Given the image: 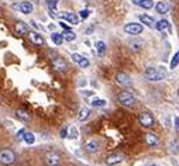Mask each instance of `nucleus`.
Returning a JSON list of instances; mask_svg holds the SVG:
<instances>
[{
  "instance_id": "nucleus-1",
  "label": "nucleus",
  "mask_w": 179,
  "mask_h": 166,
  "mask_svg": "<svg viewBox=\"0 0 179 166\" xmlns=\"http://www.w3.org/2000/svg\"><path fill=\"white\" fill-rule=\"evenodd\" d=\"M144 76L147 80L150 82H160V80H164L167 77V70L164 69H157V68H145L144 70Z\"/></svg>"
},
{
  "instance_id": "nucleus-2",
  "label": "nucleus",
  "mask_w": 179,
  "mask_h": 166,
  "mask_svg": "<svg viewBox=\"0 0 179 166\" xmlns=\"http://www.w3.org/2000/svg\"><path fill=\"white\" fill-rule=\"evenodd\" d=\"M117 100L121 106L124 107H133L134 103H136V97L133 96L129 90H121L119 94H117Z\"/></svg>"
},
{
  "instance_id": "nucleus-3",
  "label": "nucleus",
  "mask_w": 179,
  "mask_h": 166,
  "mask_svg": "<svg viewBox=\"0 0 179 166\" xmlns=\"http://www.w3.org/2000/svg\"><path fill=\"white\" fill-rule=\"evenodd\" d=\"M138 123H140L141 127L151 128V127H154L155 120H154V116L150 111H144V113H141L140 117H138Z\"/></svg>"
},
{
  "instance_id": "nucleus-4",
  "label": "nucleus",
  "mask_w": 179,
  "mask_h": 166,
  "mask_svg": "<svg viewBox=\"0 0 179 166\" xmlns=\"http://www.w3.org/2000/svg\"><path fill=\"white\" fill-rule=\"evenodd\" d=\"M12 7L17 12H21L23 14H31L33 10H34V6H33L31 2H21V3H13Z\"/></svg>"
},
{
  "instance_id": "nucleus-5",
  "label": "nucleus",
  "mask_w": 179,
  "mask_h": 166,
  "mask_svg": "<svg viewBox=\"0 0 179 166\" xmlns=\"http://www.w3.org/2000/svg\"><path fill=\"white\" fill-rule=\"evenodd\" d=\"M16 161V155L12 149H2L0 151V162L3 165H12Z\"/></svg>"
},
{
  "instance_id": "nucleus-6",
  "label": "nucleus",
  "mask_w": 179,
  "mask_h": 166,
  "mask_svg": "<svg viewBox=\"0 0 179 166\" xmlns=\"http://www.w3.org/2000/svg\"><path fill=\"white\" fill-rule=\"evenodd\" d=\"M114 79H116L117 85H120L121 87H130L133 85L131 77H130V75L126 73V72H117Z\"/></svg>"
},
{
  "instance_id": "nucleus-7",
  "label": "nucleus",
  "mask_w": 179,
  "mask_h": 166,
  "mask_svg": "<svg viewBox=\"0 0 179 166\" xmlns=\"http://www.w3.org/2000/svg\"><path fill=\"white\" fill-rule=\"evenodd\" d=\"M124 161V155L123 154H119V152H116V154H110L107 158H106V165L109 166H114V165H119V163H121Z\"/></svg>"
},
{
  "instance_id": "nucleus-8",
  "label": "nucleus",
  "mask_w": 179,
  "mask_h": 166,
  "mask_svg": "<svg viewBox=\"0 0 179 166\" xmlns=\"http://www.w3.org/2000/svg\"><path fill=\"white\" fill-rule=\"evenodd\" d=\"M124 31L130 35H138L143 32V25L138 23H130L124 25Z\"/></svg>"
},
{
  "instance_id": "nucleus-9",
  "label": "nucleus",
  "mask_w": 179,
  "mask_h": 166,
  "mask_svg": "<svg viewBox=\"0 0 179 166\" xmlns=\"http://www.w3.org/2000/svg\"><path fill=\"white\" fill-rule=\"evenodd\" d=\"M52 68H54L57 72H65L68 65H66V62L64 58H61V56H55V58H52Z\"/></svg>"
},
{
  "instance_id": "nucleus-10",
  "label": "nucleus",
  "mask_w": 179,
  "mask_h": 166,
  "mask_svg": "<svg viewBox=\"0 0 179 166\" xmlns=\"http://www.w3.org/2000/svg\"><path fill=\"white\" fill-rule=\"evenodd\" d=\"M45 162H47L48 166H59L61 158L57 152H48L47 156H45Z\"/></svg>"
},
{
  "instance_id": "nucleus-11",
  "label": "nucleus",
  "mask_w": 179,
  "mask_h": 166,
  "mask_svg": "<svg viewBox=\"0 0 179 166\" xmlns=\"http://www.w3.org/2000/svg\"><path fill=\"white\" fill-rule=\"evenodd\" d=\"M144 141L148 147H157V145H160V142H161L160 138H158L155 134H152V132L144 134Z\"/></svg>"
},
{
  "instance_id": "nucleus-12",
  "label": "nucleus",
  "mask_w": 179,
  "mask_h": 166,
  "mask_svg": "<svg viewBox=\"0 0 179 166\" xmlns=\"http://www.w3.org/2000/svg\"><path fill=\"white\" fill-rule=\"evenodd\" d=\"M59 17H61V19H64V20H66V21H68V23H71L72 25H78V24H79V17L76 14H74V13L65 12V13H62V14H59Z\"/></svg>"
},
{
  "instance_id": "nucleus-13",
  "label": "nucleus",
  "mask_w": 179,
  "mask_h": 166,
  "mask_svg": "<svg viewBox=\"0 0 179 166\" xmlns=\"http://www.w3.org/2000/svg\"><path fill=\"white\" fill-rule=\"evenodd\" d=\"M155 28L158 31H167V32H169L171 34V31H172V27H171V24H169V21L168 20H160V21H157L155 23Z\"/></svg>"
},
{
  "instance_id": "nucleus-14",
  "label": "nucleus",
  "mask_w": 179,
  "mask_h": 166,
  "mask_svg": "<svg viewBox=\"0 0 179 166\" xmlns=\"http://www.w3.org/2000/svg\"><path fill=\"white\" fill-rule=\"evenodd\" d=\"M98 149H99V142L96 139H90V141H88L85 144V151L88 154H95V152H98Z\"/></svg>"
},
{
  "instance_id": "nucleus-15",
  "label": "nucleus",
  "mask_w": 179,
  "mask_h": 166,
  "mask_svg": "<svg viewBox=\"0 0 179 166\" xmlns=\"http://www.w3.org/2000/svg\"><path fill=\"white\" fill-rule=\"evenodd\" d=\"M57 4H58V0H48L47 2V6H48V12H50L51 17H57Z\"/></svg>"
},
{
  "instance_id": "nucleus-16",
  "label": "nucleus",
  "mask_w": 179,
  "mask_h": 166,
  "mask_svg": "<svg viewBox=\"0 0 179 166\" xmlns=\"http://www.w3.org/2000/svg\"><path fill=\"white\" fill-rule=\"evenodd\" d=\"M30 39H31V42L35 44V45H44V38L43 35L38 34V32H30Z\"/></svg>"
},
{
  "instance_id": "nucleus-17",
  "label": "nucleus",
  "mask_w": 179,
  "mask_h": 166,
  "mask_svg": "<svg viewBox=\"0 0 179 166\" xmlns=\"http://www.w3.org/2000/svg\"><path fill=\"white\" fill-rule=\"evenodd\" d=\"M16 117L19 118V120H21V121H24V123H27V121H30V113L28 111H26V110H23V108H19L16 111Z\"/></svg>"
},
{
  "instance_id": "nucleus-18",
  "label": "nucleus",
  "mask_w": 179,
  "mask_h": 166,
  "mask_svg": "<svg viewBox=\"0 0 179 166\" xmlns=\"http://www.w3.org/2000/svg\"><path fill=\"white\" fill-rule=\"evenodd\" d=\"M140 21L148 27H155V20L152 19L151 15H147V14H141L140 15Z\"/></svg>"
},
{
  "instance_id": "nucleus-19",
  "label": "nucleus",
  "mask_w": 179,
  "mask_h": 166,
  "mask_svg": "<svg viewBox=\"0 0 179 166\" xmlns=\"http://www.w3.org/2000/svg\"><path fill=\"white\" fill-rule=\"evenodd\" d=\"M16 32L19 35L28 34V27L26 25V23H23V21H17L16 23Z\"/></svg>"
},
{
  "instance_id": "nucleus-20",
  "label": "nucleus",
  "mask_w": 179,
  "mask_h": 166,
  "mask_svg": "<svg viewBox=\"0 0 179 166\" xmlns=\"http://www.w3.org/2000/svg\"><path fill=\"white\" fill-rule=\"evenodd\" d=\"M155 10L160 14H167L168 12H169V6H168V3H165V2H160V3L155 4Z\"/></svg>"
},
{
  "instance_id": "nucleus-21",
  "label": "nucleus",
  "mask_w": 179,
  "mask_h": 166,
  "mask_svg": "<svg viewBox=\"0 0 179 166\" xmlns=\"http://www.w3.org/2000/svg\"><path fill=\"white\" fill-rule=\"evenodd\" d=\"M90 116V108L88 107H82L81 110H79V114H78V120L79 121H85L88 120Z\"/></svg>"
},
{
  "instance_id": "nucleus-22",
  "label": "nucleus",
  "mask_w": 179,
  "mask_h": 166,
  "mask_svg": "<svg viewBox=\"0 0 179 166\" xmlns=\"http://www.w3.org/2000/svg\"><path fill=\"white\" fill-rule=\"evenodd\" d=\"M129 45L133 51H140L143 48V45H144V41L143 39H131L129 42Z\"/></svg>"
},
{
  "instance_id": "nucleus-23",
  "label": "nucleus",
  "mask_w": 179,
  "mask_h": 166,
  "mask_svg": "<svg viewBox=\"0 0 179 166\" xmlns=\"http://www.w3.org/2000/svg\"><path fill=\"white\" fill-rule=\"evenodd\" d=\"M95 48H96V51H98V55L99 56H103L106 52V44L103 42V41H98V42L95 44Z\"/></svg>"
},
{
  "instance_id": "nucleus-24",
  "label": "nucleus",
  "mask_w": 179,
  "mask_h": 166,
  "mask_svg": "<svg viewBox=\"0 0 179 166\" xmlns=\"http://www.w3.org/2000/svg\"><path fill=\"white\" fill-rule=\"evenodd\" d=\"M62 37L65 41H74V39H76V34H75L74 31H71V30H64L62 32Z\"/></svg>"
},
{
  "instance_id": "nucleus-25",
  "label": "nucleus",
  "mask_w": 179,
  "mask_h": 166,
  "mask_svg": "<svg viewBox=\"0 0 179 166\" xmlns=\"http://www.w3.org/2000/svg\"><path fill=\"white\" fill-rule=\"evenodd\" d=\"M51 39H52V42H54L55 45H61V44L64 42V37H62V34H59V32H52V34H51Z\"/></svg>"
},
{
  "instance_id": "nucleus-26",
  "label": "nucleus",
  "mask_w": 179,
  "mask_h": 166,
  "mask_svg": "<svg viewBox=\"0 0 179 166\" xmlns=\"http://www.w3.org/2000/svg\"><path fill=\"white\" fill-rule=\"evenodd\" d=\"M92 107H105L106 106V100L105 99H100V97H95L93 100L90 101Z\"/></svg>"
},
{
  "instance_id": "nucleus-27",
  "label": "nucleus",
  "mask_w": 179,
  "mask_h": 166,
  "mask_svg": "<svg viewBox=\"0 0 179 166\" xmlns=\"http://www.w3.org/2000/svg\"><path fill=\"white\" fill-rule=\"evenodd\" d=\"M169 152L172 154H179V139H174L169 145Z\"/></svg>"
},
{
  "instance_id": "nucleus-28",
  "label": "nucleus",
  "mask_w": 179,
  "mask_h": 166,
  "mask_svg": "<svg viewBox=\"0 0 179 166\" xmlns=\"http://www.w3.org/2000/svg\"><path fill=\"white\" fill-rule=\"evenodd\" d=\"M24 141H26V144H28V145H33V144L35 142L34 134H33V132L26 131V135H24Z\"/></svg>"
},
{
  "instance_id": "nucleus-29",
  "label": "nucleus",
  "mask_w": 179,
  "mask_h": 166,
  "mask_svg": "<svg viewBox=\"0 0 179 166\" xmlns=\"http://www.w3.org/2000/svg\"><path fill=\"white\" fill-rule=\"evenodd\" d=\"M178 65H179V51L176 52L175 55H174V56H172L171 63H169V68H171V69H175Z\"/></svg>"
},
{
  "instance_id": "nucleus-30",
  "label": "nucleus",
  "mask_w": 179,
  "mask_h": 166,
  "mask_svg": "<svg viewBox=\"0 0 179 166\" xmlns=\"http://www.w3.org/2000/svg\"><path fill=\"white\" fill-rule=\"evenodd\" d=\"M141 7H143V8H147V10H150V8L154 7V2H152V0H143V3H141Z\"/></svg>"
},
{
  "instance_id": "nucleus-31",
  "label": "nucleus",
  "mask_w": 179,
  "mask_h": 166,
  "mask_svg": "<svg viewBox=\"0 0 179 166\" xmlns=\"http://www.w3.org/2000/svg\"><path fill=\"white\" fill-rule=\"evenodd\" d=\"M78 135H79L78 130H76L75 127H72V128H71V131H69V134H68V138H71V139H76V138H78Z\"/></svg>"
},
{
  "instance_id": "nucleus-32",
  "label": "nucleus",
  "mask_w": 179,
  "mask_h": 166,
  "mask_svg": "<svg viewBox=\"0 0 179 166\" xmlns=\"http://www.w3.org/2000/svg\"><path fill=\"white\" fill-rule=\"evenodd\" d=\"M71 58H72V61H74L75 63H78V65H79V62L83 59V56H82L81 54H76V52H75V54L71 55Z\"/></svg>"
},
{
  "instance_id": "nucleus-33",
  "label": "nucleus",
  "mask_w": 179,
  "mask_h": 166,
  "mask_svg": "<svg viewBox=\"0 0 179 166\" xmlns=\"http://www.w3.org/2000/svg\"><path fill=\"white\" fill-rule=\"evenodd\" d=\"M79 66H81L82 69H86V68L89 66V61H88V59H86L85 56H83V59H82V61L79 62Z\"/></svg>"
},
{
  "instance_id": "nucleus-34",
  "label": "nucleus",
  "mask_w": 179,
  "mask_h": 166,
  "mask_svg": "<svg viewBox=\"0 0 179 166\" xmlns=\"http://www.w3.org/2000/svg\"><path fill=\"white\" fill-rule=\"evenodd\" d=\"M24 135H26V130H24V128H21V130L17 132V139H19V141H23Z\"/></svg>"
},
{
  "instance_id": "nucleus-35",
  "label": "nucleus",
  "mask_w": 179,
  "mask_h": 166,
  "mask_svg": "<svg viewBox=\"0 0 179 166\" xmlns=\"http://www.w3.org/2000/svg\"><path fill=\"white\" fill-rule=\"evenodd\" d=\"M89 14H90V12L89 10H81V13H79V15H81V19H88L89 17Z\"/></svg>"
},
{
  "instance_id": "nucleus-36",
  "label": "nucleus",
  "mask_w": 179,
  "mask_h": 166,
  "mask_svg": "<svg viewBox=\"0 0 179 166\" xmlns=\"http://www.w3.org/2000/svg\"><path fill=\"white\" fill-rule=\"evenodd\" d=\"M59 137L61 138H68V128H62L61 131H59Z\"/></svg>"
},
{
  "instance_id": "nucleus-37",
  "label": "nucleus",
  "mask_w": 179,
  "mask_h": 166,
  "mask_svg": "<svg viewBox=\"0 0 179 166\" xmlns=\"http://www.w3.org/2000/svg\"><path fill=\"white\" fill-rule=\"evenodd\" d=\"M30 23H31V25H33V27L38 28V30H43V27H41V25H38V24H37V21H34V20H31Z\"/></svg>"
},
{
  "instance_id": "nucleus-38",
  "label": "nucleus",
  "mask_w": 179,
  "mask_h": 166,
  "mask_svg": "<svg viewBox=\"0 0 179 166\" xmlns=\"http://www.w3.org/2000/svg\"><path fill=\"white\" fill-rule=\"evenodd\" d=\"M59 25H61V27H62L64 30H71V28H69V25H68L66 23H64V21H61V23H59Z\"/></svg>"
},
{
  "instance_id": "nucleus-39",
  "label": "nucleus",
  "mask_w": 179,
  "mask_h": 166,
  "mask_svg": "<svg viewBox=\"0 0 179 166\" xmlns=\"http://www.w3.org/2000/svg\"><path fill=\"white\" fill-rule=\"evenodd\" d=\"M174 121H175V128L176 130H179V117L176 116L175 118H174Z\"/></svg>"
},
{
  "instance_id": "nucleus-40",
  "label": "nucleus",
  "mask_w": 179,
  "mask_h": 166,
  "mask_svg": "<svg viewBox=\"0 0 179 166\" xmlns=\"http://www.w3.org/2000/svg\"><path fill=\"white\" fill-rule=\"evenodd\" d=\"M82 94L83 96H93V92H85V90H82Z\"/></svg>"
},
{
  "instance_id": "nucleus-41",
  "label": "nucleus",
  "mask_w": 179,
  "mask_h": 166,
  "mask_svg": "<svg viewBox=\"0 0 179 166\" xmlns=\"http://www.w3.org/2000/svg\"><path fill=\"white\" fill-rule=\"evenodd\" d=\"M133 4H136V6H141V3H143V0H131Z\"/></svg>"
},
{
  "instance_id": "nucleus-42",
  "label": "nucleus",
  "mask_w": 179,
  "mask_h": 166,
  "mask_svg": "<svg viewBox=\"0 0 179 166\" xmlns=\"http://www.w3.org/2000/svg\"><path fill=\"white\" fill-rule=\"evenodd\" d=\"M48 28H50V30H54L55 25H54V24H50V25H48Z\"/></svg>"
},
{
  "instance_id": "nucleus-43",
  "label": "nucleus",
  "mask_w": 179,
  "mask_h": 166,
  "mask_svg": "<svg viewBox=\"0 0 179 166\" xmlns=\"http://www.w3.org/2000/svg\"><path fill=\"white\" fill-rule=\"evenodd\" d=\"M0 12H2V8H0Z\"/></svg>"
}]
</instances>
